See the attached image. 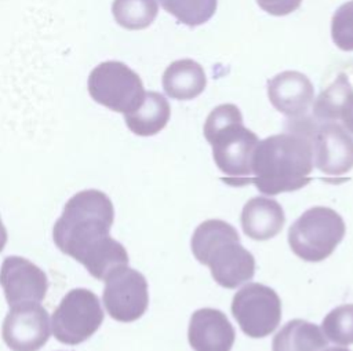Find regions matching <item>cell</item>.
Masks as SVG:
<instances>
[{
    "label": "cell",
    "mask_w": 353,
    "mask_h": 351,
    "mask_svg": "<svg viewBox=\"0 0 353 351\" xmlns=\"http://www.w3.org/2000/svg\"><path fill=\"white\" fill-rule=\"evenodd\" d=\"M114 220L110 198L99 190H81L63 206L52 228L58 249L81 263L97 279L120 266H128L125 248L109 235Z\"/></svg>",
    "instance_id": "cell-1"
},
{
    "label": "cell",
    "mask_w": 353,
    "mask_h": 351,
    "mask_svg": "<svg viewBox=\"0 0 353 351\" xmlns=\"http://www.w3.org/2000/svg\"><path fill=\"white\" fill-rule=\"evenodd\" d=\"M312 169L310 140L287 129L258 142L251 161V183L268 195L295 191L312 180Z\"/></svg>",
    "instance_id": "cell-2"
},
{
    "label": "cell",
    "mask_w": 353,
    "mask_h": 351,
    "mask_svg": "<svg viewBox=\"0 0 353 351\" xmlns=\"http://www.w3.org/2000/svg\"><path fill=\"white\" fill-rule=\"evenodd\" d=\"M204 138L212 146V157L225 175V183L241 187L251 183V161L259 142L243 124L240 109L233 103L216 106L204 123Z\"/></svg>",
    "instance_id": "cell-3"
},
{
    "label": "cell",
    "mask_w": 353,
    "mask_h": 351,
    "mask_svg": "<svg viewBox=\"0 0 353 351\" xmlns=\"http://www.w3.org/2000/svg\"><path fill=\"white\" fill-rule=\"evenodd\" d=\"M190 248L223 288L234 289L251 281L255 274L252 253L241 245L237 230L225 220L208 219L200 223L192 235Z\"/></svg>",
    "instance_id": "cell-4"
},
{
    "label": "cell",
    "mask_w": 353,
    "mask_h": 351,
    "mask_svg": "<svg viewBox=\"0 0 353 351\" xmlns=\"http://www.w3.org/2000/svg\"><path fill=\"white\" fill-rule=\"evenodd\" d=\"M285 129L310 140L313 165L328 179L343 180L353 168V138L336 121H316L305 114L287 120Z\"/></svg>",
    "instance_id": "cell-5"
},
{
    "label": "cell",
    "mask_w": 353,
    "mask_h": 351,
    "mask_svg": "<svg viewBox=\"0 0 353 351\" xmlns=\"http://www.w3.org/2000/svg\"><path fill=\"white\" fill-rule=\"evenodd\" d=\"M345 233V222L336 211L328 206H313L290 226L288 244L299 259L321 262L335 251Z\"/></svg>",
    "instance_id": "cell-6"
},
{
    "label": "cell",
    "mask_w": 353,
    "mask_h": 351,
    "mask_svg": "<svg viewBox=\"0 0 353 351\" xmlns=\"http://www.w3.org/2000/svg\"><path fill=\"white\" fill-rule=\"evenodd\" d=\"M105 318L99 297L85 288L69 290L52 312L54 337L63 344L77 345L90 339Z\"/></svg>",
    "instance_id": "cell-7"
},
{
    "label": "cell",
    "mask_w": 353,
    "mask_h": 351,
    "mask_svg": "<svg viewBox=\"0 0 353 351\" xmlns=\"http://www.w3.org/2000/svg\"><path fill=\"white\" fill-rule=\"evenodd\" d=\"M88 92L99 105L123 114L134 111L145 98L141 77L119 61H106L92 69Z\"/></svg>",
    "instance_id": "cell-8"
},
{
    "label": "cell",
    "mask_w": 353,
    "mask_h": 351,
    "mask_svg": "<svg viewBox=\"0 0 353 351\" xmlns=\"http://www.w3.org/2000/svg\"><path fill=\"white\" fill-rule=\"evenodd\" d=\"M232 314L243 333L252 339L269 336L281 321V300L270 286L251 282L236 292Z\"/></svg>",
    "instance_id": "cell-9"
},
{
    "label": "cell",
    "mask_w": 353,
    "mask_h": 351,
    "mask_svg": "<svg viewBox=\"0 0 353 351\" xmlns=\"http://www.w3.org/2000/svg\"><path fill=\"white\" fill-rule=\"evenodd\" d=\"M103 281L102 301L114 321L134 322L145 314L149 306V290L143 274L128 266H120Z\"/></svg>",
    "instance_id": "cell-10"
},
{
    "label": "cell",
    "mask_w": 353,
    "mask_h": 351,
    "mask_svg": "<svg viewBox=\"0 0 353 351\" xmlns=\"http://www.w3.org/2000/svg\"><path fill=\"white\" fill-rule=\"evenodd\" d=\"M48 312L39 303L10 307L1 326V336L12 351H39L50 339Z\"/></svg>",
    "instance_id": "cell-11"
},
{
    "label": "cell",
    "mask_w": 353,
    "mask_h": 351,
    "mask_svg": "<svg viewBox=\"0 0 353 351\" xmlns=\"http://www.w3.org/2000/svg\"><path fill=\"white\" fill-rule=\"evenodd\" d=\"M0 285L10 307L23 303H40L47 293L46 273L21 256H7L0 267Z\"/></svg>",
    "instance_id": "cell-12"
},
{
    "label": "cell",
    "mask_w": 353,
    "mask_h": 351,
    "mask_svg": "<svg viewBox=\"0 0 353 351\" xmlns=\"http://www.w3.org/2000/svg\"><path fill=\"white\" fill-rule=\"evenodd\" d=\"M268 96L277 111L294 118L307 113L314 100V88L303 73L285 70L268 81Z\"/></svg>",
    "instance_id": "cell-13"
},
{
    "label": "cell",
    "mask_w": 353,
    "mask_h": 351,
    "mask_svg": "<svg viewBox=\"0 0 353 351\" xmlns=\"http://www.w3.org/2000/svg\"><path fill=\"white\" fill-rule=\"evenodd\" d=\"M234 337V329L221 310L204 307L192 314L188 340L194 351H230Z\"/></svg>",
    "instance_id": "cell-14"
},
{
    "label": "cell",
    "mask_w": 353,
    "mask_h": 351,
    "mask_svg": "<svg viewBox=\"0 0 353 351\" xmlns=\"http://www.w3.org/2000/svg\"><path fill=\"white\" fill-rule=\"evenodd\" d=\"M240 222L244 234L251 240L266 241L281 231L285 216L276 200L258 195L244 204Z\"/></svg>",
    "instance_id": "cell-15"
},
{
    "label": "cell",
    "mask_w": 353,
    "mask_h": 351,
    "mask_svg": "<svg viewBox=\"0 0 353 351\" xmlns=\"http://www.w3.org/2000/svg\"><path fill=\"white\" fill-rule=\"evenodd\" d=\"M316 121H342V127L353 135V85L346 74H339L313 103Z\"/></svg>",
    "instance_id": "cell-16"
},
{
    "label": "cell",
    "mask_w": 353,
    "mask_h": 351,
    "mask_svg": "<svg viewBox=\"0 0 353 351\" xmlns=\"http://www.w3.org/2000/svg\"><path fill=\"white\" fill-rule=\"evenodd\" d=\"M164 92L178 100H190L199 96L207 84L204 69L193 59L174 61L163 74Z\"/></svg>",
    "instance_id": "cell-17"
},
{
    "label": "cell",
    "mask_w": 353,
    "mask_h": 351,
    "mask_svg": "<svg viewBox=\"0 0 353 351\" xmlns=\"http://www.w3.org/2000/svg\"><path fill=\"white\" fill-rule=\"evenodd\" d=\"M171 107L168 100L156 91L145 92L142 103L131 113L124 114L125 124L138 136H152L168 123Z\"/></svg>",
    "instance_id": "cell-18"
},
{
    "label": "cell",
    "mask_w": 353,
    "mask_h": 351,
    "mask_svg": "<svg viewBox=\"0 0 353 351\" xmlns=\"http://www.w3.org/2000/svg\"><path fill=\"white\" fill-rule=\"evenodd\" d=\"M328 341L323 330L305 319L288 321L273 337L272 351H323Z\"/></svg>",
    "instance_id": "cell-19"
},
{
    "label": "cell",
    "mask_w": 353,
    "mask_h": 351,
    "mask_svg": "<svg viewBox=\"0 0 353 351\" xmlns=\"http://www.w3.org/2000/svg\"><path fill=\"white\" fill-rule=\"evenodd\" d=\"M112 12L120 26L139 30L152 25L157 17L159 6L156 0H114Z\"/></svg>",
    "instance_id": "cell-20"
},
{
    "label": "cell",
    "mask_w": 353,
    "mask_h": 351,
    "mask_svg": "<svg viewBox=\"0 0 353 351\" xmlns=\"http://www.w3.org/2000/svg\"><path fill=\"white\" fill-rule=\"evenodd\" d=\"M161 7L179 22L194 28L205 23L216 11L218 0H159Z\"/></svg>",
    "instance_id": "cell-21"
},
{
    "label": "cell",
    "mask_w": 353,
    "mask_h": 351,
    "mask_svg": "<svg viewBox=\"0 0 353 351\" xmlns=\"http://www.w3.org/2000/svg\"><path fill=\"white\" fill-rule=\"evenodd\" d=\"M324 336L335 344H353V303L331 310L321 322Z\"/></svg>",
    "instance_id": "cell-22"
},
{
    "label": "cell",
    "mask_w": 353,
    "mask_h": 351,
    "mask_svg": "<svg viewBox=\"0 0 353 351\" xmlns=\"http://www.w3.org/2000/svg\"><path fill=\"white\" fill-rule=\"evenodd\" d=\"M331 37L342 51H353V0L343 3L332 15Z\"/></svg>",
    "instance_id": "cell-23"
},
{
    "label": "cell",
    "mask_w": 353,
    "mask_h": 351,
    "mask_svg": "<svg viewBox=\"0 0 353 351\" xmlns=\"http://www.w3.org/2000/svg\"><path fill=\"white\" fill-rule=\"evenodd\" d=\"M256 3L268 14L283 17L298 10L302 0H256Z\"/></svg>",
    "instance_id": "cell-24"
},
{
    "label": "cell",
    "mask_w": 353,
    "mask_h": 351,
    "mask_svg": "<svg viewBox=\"0 0 353 351\" xmlns=\"http://www.w3.org/2000/svg\"><path fill=\"white\" fill-rule=\"evenodd\" d=\"M7 240H8V234H7L6 226L3 224V220L0 217V252L4 249V246L7 244Z\"/></svg>",
    "instance_id": "cell-25"
},
{
    "label": "cell",
    "mask_w": 353,
    "mask_h": 351,
    "mask_svg": "<svg viewBox=\"0 0 353 351\" xmlns=\"http://www.w3.org/2000/svg\"><path fill=\"white\" fill-rule=\"evenodd\" d=\"M323 351H350V350L343 348V347H330V348H324Z\"/></svg>",
    "instance_id": "cell-26"
}]
</instances>
